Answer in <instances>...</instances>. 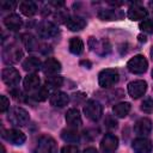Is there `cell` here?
<instances>
[{"instance_id": "cell-30", "label": "cell", "mask_w": 153, "mask_h": 153, "mask_svg": "<svg viewBox=\"0 0 153 153\" xmlns=\"http://www.w3.org/2000/svg\"><path fill=\"white\" fill-rule=\"evenodd\" d=\"M23 37H24L23 42L26 45L27 50H36V48L38 47V43H37L36 38L33 36H31V35H24Z\"/></svg>"}, {"instance_id": "cell-1", "label": "cell", "mask_w": 153, "mask_h": 153, "mask_svg": "<svg viewBox=\"0 0 153 153\" xmlns=\"http://www.w3.org/2000/svg\"><path fill=\"white\" fill-rule=\"evenodd\" d=\"M7 120L10 123H12L16 127H24L30 121V116L25 109H23L20 106H14L10 110Z\"/></svg>"}, {"instance_id": "cell-11", "label": "cell", "mask_w": 153, "mask_h": 153, "mask_svg": "<svg viewBox=\"0 0 153 153\" xmlns=\"http://www.w3.org/2000/svg\"><path fill=\"white\" fill-rule=\"evenodd\" d=\"M147 91V82L145 80H134L128 84V93L131 98L137 99Z\"/></svg>"}, {"instance_id": "cell-35", "label": "cell", "mask_w": 153, "mask_h": 153, "mask_svg": "<svg viewBox=\"0 0 153 153\" xmlns=\"http://www.w3.org/2000/svg\"><path fill=\"white\" fill-rule=\"evenodd\" d=\"M61 153H79V148L74 145H67L62 147Z\"/></svg>"}, {"instance_id": "cell-29", "label": "cell", "mask_w": 153, "mask_h": 153, "mask_svg": "<svg viewBox=\"0 0 153 153\" xmlns=\"http://www.w3.org/2000/svg\"><path fill=\"white\" fill-rule=\"evenodd\" d=\"M48 96H49V88H48L47 86H41L38 90H36V91L32 92V94H31L32 99H35V100H37V102H43V100H45V99L48 98Z\"/></svg>"}, {"instance_id": "cell-4", "label": "cell", "mask_w": 153, "mask_h": 153, "mask_svg": "<svg viewBox=\"0 0 153 153\" xmlns=\"http://www.w3.org/2000/svg\"><path fill=\"white\" fill-rule=\"evenodd\" d=\"M84 114L90 121L97 122L103 115V105L96 99H90L84 105Z\"/></svg>"}, {"instance_id": "cell-36", "label": "cell", "mask_w": 153, "mask_h": 153, "mask_svg": "<svg viewBox=\"0 0 153 153\" xmlns=\"http://www.w3.org/2000/svg\"><path fill=\"white\" fill-rule=\"evenodd\" d=\"M16 5H17L16 1H1V4H0L1 10H4V11H6V10H12V8L16 7Z\"/></svg>"}, {"instance_id": "cell-10", "label": "cell", "mask_w": 153, "mask_h": 153, "mask_svg": "<svg viewBox=\"0 0 153 153\" xmlns=\"http://www.w3.org/2000/svg\"><path fill=\"white\" fill-rule=\"evenodd\" d=\"M2 137L8 141L12 145H16V146H20L25 142L26 140V136L25 134L19 130V129H8V130H4L2 133Z\"/></svg>"}, {"instance_id": "cell-31", "label": "cell", "mask_w": 153, "mask_h": 153, "mask_svg": "<svg viewBox=\"0 0 153 153\" xmlns=\"http://www.w3.org/2000/svg\"><path fill=\"white\" fill-rule=\"evenodd\" d=\"M140 109H141L143 112H146V114H151V112L153 111V98H151V97L145 98L143 102L141 103Z\"/></svg>"}, {"instance_id": "cell-22", "label": "cell", "mask_w": 153, "mask_h": 153, "mask_svg": "<svg viewBox=\"0 0 153 153\" xmlns=\"http://www.w3.org/2000/svg\"><path fill=\"white\" fill-rule=\"evenodd\" d=\"M23 68L24 71L29 72V73H32L33 72H37L38 69L42 68V63H41V60L36 56H29L24 60L23 62Z\"/></svg>"}, {"instance_id": "cell-41", "label": "cell", "mask_w": 153, "mask_h": 153, "mask_svg": "<svg viewBox=\"0 0 153 153\" xmlns=\"http://www.w3.org/2000/svg\"><path fill=\"white\" fill-rule=\"evenodd\" d=\"M2 153H5V147L2 146Z\"/></svg>"}, {"instance_id": "cell-9", "label": "cell", "mask_w": 153, "mask_h": 153, "mask_svg": "<svg viewBox=\"0 0 153 153\" xmlns=\"http://www.w3.org/2000/svg\"><path fill=\"white\" fill-rule=\"evenodd\" d=\"M1 79H2V81L7 86L14 87L20 81V74H19V72L16 68H13V67H6L1 72Z\"/></svg>"}, {"instance_id": "cell-5", "label": "cell", "mask_w": 153, "mask_h": 153, "mask_svg": "<svg viewBox=\"0 0 153 153\" xmlns=\"http://www.w3.org/2000/svg\"><path fill=\"white\" fill-rule=\"evenodd\" d=\"M148 67V62L146 60V57L143 55H135L134 57H131L128 62H127V68L130 73L134 74H142L147 71Z\"/></svg>"}, {"instance_id": "cell-14", "label": "cell", "mask_w": 153, "mask_h": 153, "mask_svg": "<svg viewBox=\"0 0 153 153\" xmlns=\"http://www.w3.org/2000/svg\"><path fill=\"white\" fill-rule=\"evenodd\" d=\"M152 128H153L152 121L149 118H146V117L137 120L135 122V124H134V131H135V134H137L140 136H143V137L152 131Z\"/></svg>"}, {"instance_id": "cell-20", "label": "cell", "mask_w": 153, "mask_h": 153, "mask_svg": "<svg viewBox=\"0 0 153 153\" xmlns=\"http://www.w3.org/2000/svg\"><path fill=\"white\" fill-rule=\"evenodd\" d=\"M41 80H39V76L37 74H27L23 81V85H24V88L27 91V92H35L36 90H38L41 86Z\"/></svg>"}, {"instance_id": "cell-37", "label": "cell", "mask_w": 153, "mask_h": 153, "mask_svg": "<svg viewBox=\"0 0 153 153\" xmlns=\"http://www.w3.org/2000/svg\"><path fill=\"white\" fill-rule=\"evenodd\" d=\"M82 153H98V151H97L96 148H93V147H88V148H86Z\"/></svg>"}, {"instance_id": "cell-28", "label": "cell", "mask_w": 153, "mask_h": 153, "mask_svg": "<svg viewBox=\"0 0 153 153\" xmlns=\"http://www.w3.org/2000/svg\"><path fill=\"white\" fill-rule=\"evenodd\" d=\"M62 84H63V78L60 76V75H57V74H56V75H49V76H47V79H45V86H47L48 88H54V90H56V88L61 87Z\"/></svg>"}, {"instance_id": "cell-42", "label": "cell", "mask_w": 153, "mask_h": 153, "mask_svg": "<svg viewBox=\"0 0 153 153\" xmlns=\"http://www.w3.org/2000/svg\"><path fill=\"white\" fill-rule=\"evenodd\" d=\"M149 6H152V7H153V2H149Z\"/></svg>"}, {"instance_id": "cell-26", "label": "cell", "mask_w": 153, "mask_h": 153, "mask_svg": "<svg viewBox=\"0 0 153 153\" xmlns=\"http://www.w3.org/2000/svg\"><path fill=\"white\" fill-rule=\"evenodd\" d=\"M61 137L63 141L66 142H71V143H76L79 142L80 140V136H79V133L73 129V128H69V129H63L61 131Z\"/></svg>"}, {"instance_id": "cell-13", "label": "cell", "mask_w": 153, "mask_h": 153, "mask_svg": "<svg viewBox=\"0 0 153 153\" xmlns=\"http://www.w3.org/2000/svg\"><path fill=\"white\" fill-rule=\"evenodd\" d=\"M131 147L135 153H152L153 143L146 137H137L133 141Z\"/></svg>"}, {"instance_id": "cell-34", "label": "cell", "mask_w": 153, "mask_h": 153, "mask_svg": "<svg viewBox=\"0 0 153 153\" xmlns=\"http://www.w3.org/2000/svg\"><path fill=\"white\" fill-rule=\"evenodd\" d=\"M104 124H105L108 128H116V127H117V121H116V120H115L112 116L108 115V116L105 117Z\"/></svg>"}, {"instance_id": "cell-12", "label": "cell", "mask_w": 153, "mask_h": 153, "mask_svg": "<svg viewBox=\"0 0 153 153\" xmlns=\"http://www.w3.org/2000/svg\"><path fill=\"white\" fill-rule=\"evenodd\" d=\"M118 147V139L114 134H105L100 141V149L103 153H115Z\"/></svg>"}, {"instance_id": "cell-6", "label": "cell", "mask_w": 153, "mask_h": 153, "mask_svg": "<svg viewBox=\"0 0 153 153\" xmlns=\"http://www.w3.org/2000/svg\"><path fill=\"white\" fill-rule=\"evenodd\" d=\"M88 47L92 51H94L96 54H98L100 56H105L111 51V45H110L109 41L105 38L97 39L94 37H90L88 38Z\"/></svg>"}, {"instance_id": "cell-39", "label": "cell", "mask_w": 153, "mask_h": 153, "mask_svg": "<svg viewBox=\"0 0 153 153\" xmlns=\"http://www.w3.org/2000/svg\"><path fill=\"white\" fill-rule=\"evenodd\" d=\"M139 41L140 42H146V37L142 36V35H139Z\"/></svg>"}, {"instance_id": "cell-7", "label": "cell", "mask_w": 153, "mask_h": 153, "mask_svg": "<svg viewBox=\"0 0 153 153\" xmlns=\"http://www.w3.org/2000/svg\"><path fill=\"white\" fill-rule=\"evenodd\" d=\"M23 57L22 49L16 44H10L8 47L4 48L2 50V60L5 63H17Z\"/></svg>"}, {"instance_id": "cell-40", "label": "cell", "mask_w": 153, "mask_h": 153, "mask_svg": "<svg viewBox=\"0 0 153 153\" xmlns=\"http://www.w3.org/2000/svg\"><path fill=\"white\" fill-rule=\"evenodd\" d=\"M149 53H151V57H152V60H153V47L151 48V51H149Z\"/></svg>"}, {"instance_id": "cell-24", "label": "cell", "mask_w": 153, "mask_h": 153, "mask_svg": "<svg viewBox=\"0 0 153 153\" xmlns=\"http://www.w3.org/2000/svg\"><path fill=\"white\" fill-rule=\"evenodd\" d=\"M19 10L20 12L26 16V17H32L33 14H36L37 12V5L33 2V1H30V0H25V1H22L19 4Z\"/></svg>"}, {"instance_id": "cell-38", "label": "cell", "mask_w": 153, "mask_h": 153, "mask_svg": "<svg viewBox=\"0 0 153 153\" xmlns=\"http://www.w3.org/2000/svg\"><path fill=\"white\" fill-rule=\"evenodd\" d=\"M80 63H81V65L87 66V68H91V62H90V61H85V60H84V61H81Z\"/></svg>"}, {"instance_id": "cell-18", "label": "cell", "mask_w": 153, "mask_h": 153, "mask_svg": "<svg viewBox=\"0 0 153 153\" xmlns=\"http://www.w3.org/2000/svg\"><path fill=\"white\" fill-rule=\"evenodd\" d=\"M49 102H50V104H51L53 106H55V108H63V106H66V105L69 103V97H68V94L65 93V92L56 91V92H54V93L50 96Z\"/></svg>"}, {"instance_id": "cell-25", "label": "cell", "mask_w": 153, "mask_h": 153, "mask_svg": "<svg viewBox=\"0 0 153 153\" xmlns=\"http://www.w3.org/2000/svg\"><path fill=\"white\" fill-rule=\"evenodd\" d=\"M130 103L128 102H122V103H117L112 106V112L115 114V116L117 117H126L129 111H130Z\"/></svg>"}, {"instance_id": "cell-32", "label": "cell", "mask_w": 153, "mask_h": 153, "mask_svg": "<svg viewBox=\"0 0 153 153\" xmlns=\"http://www.w3.org/2000/svg\"><path fill=\"white\" fill-rule=\"evenodd\" d=\"M139 26H140L141 31L147 32V33H153V20L152 19H145V20H142Z\"/></svg>"}, {"instance_id": "cell-23", "label": "cell", "mask_w": 153, "mask_h": 153, "mask_svg": "<svg viewBox=\"0 0 153 153\" xmlns=\"http://www.w3.org/2000/svg\"><path fill=\"white\" fill-rule=\"evenodd\" d=\"M66 122L72 127V128H78L81 126V116L78 109H69L66 112Z\"/></svg>"}, {"instance_id": "cell-3", "label": "cell", "mask_w": 153, "mask_h": 153, "mask_svg": "<svg viewBox=\"0 0 153 153\" xmlns=\"http://www.w3.org/2000/svg\"><path fill=\"white\" fill-rule=\"evenodd\" d=\"M120 80V74L117 69L114 68H105L99 72L98 74V82L103 88H109L116 85Z\"/></svg>"}, {"instance_id": "cell-43", "label": "cell", "mask_w": 153, "mask_h": 153, "mask_svg": "<svg viewBox=\"0 0 153 153\" xmlns=\"http://www.w3.org/2000/svg\"><path fill=\"white\" fill-rule=\"evenodd\" d=\"M152 78H153V71H152Z\"/></svg>"}, {"instance_id": "cell-16", "label": "cell", "mask_w": 153, "mask_h": 153, "mask_svg": "<svg viewBox=\"0 0 153 153\" xmlns=\"http://www.w3.org/2000/svg\"><path fill=\"white\" fill-rule=\"evenodd\" d=\"M148 14L147 10L139 5V4H135V5H131L129 8H128V12H127V16L130 20H140V19H143L146 18Z\"/></svg>"}, {"instance_id": "cell-2", "label": "cell", "mask_w": 153, "mask_h": 153, "mask_svg": "<svg viewBox=\"0 0 153 153\" xmlns=\"http://www.w3.org/2000/svg\"><path fill=\"white\" fill-rule=\"evenodd\" d=\"M33 153H57L56 141L50 135H41L36 142Z\"/></svg>"}, {"instance_id": "cell-8", "label": "cell", "mask_w": 153, "mask_h": 153, "mask_svg": "<svg viewBox=\"0 0 153 153\" xmlns=\"http://www.w3.org/2000/svg\"><path fill=\"white\" fill-rule=\"evenodd\" d=\"M36 31H37L38 37H41V38H43V39L53 38V37H55V36L59 33L57 26H56L54 23L48 22V20L39 23L38 26H37V29H36Z\"/></svg>"}, {"instance_id": "cell-27", "label": "cell", "mask_w": 153, "mask_h": 153, "mask_svg": "<svg viewBox=\"0 0 153 153\" xmlns=\"http://www.w3.org/2000/svg\"><path fill=\"white\" fill-rule=\"evenodd\" d=\"M69 51L74 55H80L84 51V42L79 37H72L69 39Z\"/></svg>"}, {"instance_id": "cell-17", "label": "cell", "mask_w": 153, "mask_h": 153, "mask_svg": "<svg viewBox=\"0 0 153 153\" xmlns=\"http://www.w3.org/2000/svg\"><path fill=\"white\" fill-rule=\"evenodd\" d=\"M65 25L71 31H80L86 26V20L84 18H81V17H78V16L68 17L65 20Z\"/></svg>"}, {"instance_id": "cell-19", "label": "cell", "mask_w": 153, "mask_h": 153, "mask_svg": "<svg viewBox=\"0 0 153 153\" xmlns=\"http://www.w3.org/2000/svg\"><path fill=\"white\" fill-rule=\"evenodd\" d=\"M4 25L10 30V31H18L22 25H23V20L18 14H8L5 19H4Z\"/></svg>"}, {"instance_id": "cell-15", "label": "cell", "mask_w": 153, "mask_h": 153, "mask_svg": "<svg viewBox=\"0 0 153 153\" xmlns=\"http://www.w3.org/2000/svg\"><path fill=\"white\" fill-rule=\"evenodd\" d=\"M42 71L44 74L49 75H56L60 71H61V63L60 61H57L54 57H49L44 61V63L42 65Z\"/></svg>"}, {"instance_id": "cell-33", "label": "cell", "mask_w": 153, "mask_h": 153, "mask_svg": "<svg viewBox=\"0 0 153 153\" xmlns=\"http://www.w3.org/2000/svg\"><path fill=\"white\" fill-rule=\"evenodd\" d=\"M10 108V99L6 96H0V111L5 112Z\"/></svg>"}, {"instance_id": "cell-21", "label": "cell", "mask_w": 153, "mask_h": 153, "mask_svg": "<svg viewBox=\"0 0 153 153\" xmlns=\"http://www.w3.org/2000/svg\"><path fill=\"white\" fill-rule=\"evenodd\" d=\"M98 17L102 20H118L123 18L122 11L117 8H111V10H100L98 12Z\"/></svg>"}]
</instances>
